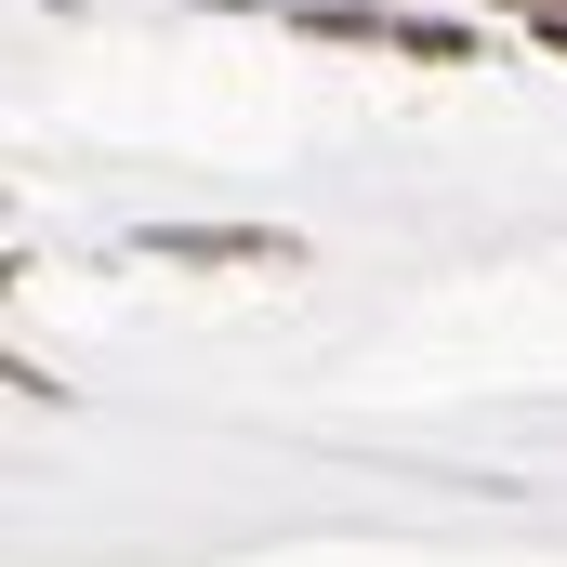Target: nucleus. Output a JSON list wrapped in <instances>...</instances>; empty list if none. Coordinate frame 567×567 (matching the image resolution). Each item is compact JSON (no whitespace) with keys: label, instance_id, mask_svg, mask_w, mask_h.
I'll return each instance as SVG.
<instances>
[{"label":"nucleus","instance_id":"f257e3e1","mask_svg":"<svg viewBox=\"0 0 567 567\" xmlns=\"http://www.w3.org/2000/svg\"><path fill=\"white\" fill-rule=\"evenodd\" d=\"M145 251L158 265H290L278 225H145Z\"/></svg>","mask_w":567,"mask_h":567},{"label":"nucleus","instance_id":"f03ea898","mask_svg":"<svg viewBox=\"0 0 567 567\" xmlns=\"http://www.w3.org/2000/svg\"><path fill=\"white\" fill-rule=\"evenodd\" d=\"M542 40H555V53H567V13H542Z\"/></svg>","mask_w":567,"mask_h":567},{"label":"nucleus","instance_id":"7ed1b4c3","mask_svg":"<svg viewBox=\"0 0 567 567\" xmlns=\"http://www.w3.org/2000/svg\"><path fill=\"white\" fill-rule=\"evenodd\" d=\"M357 13H370V0H357Z\"/></svg>","mask_w":567,"mask_h":567}]
</instances>
